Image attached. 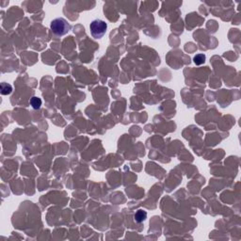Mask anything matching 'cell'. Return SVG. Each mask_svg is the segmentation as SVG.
<instances>
[{"label": "cell", "instance_id": "obj_1", "mask_svg": "<svg viewBox=\"0 0 241 241\" xmlns=\"http://www.w3.org/2000/svg\"><path fill=\"white\" fill-rule=\"evenodd\" d=\"M51 30L56 36H64L71 30V25L64 18L54 19L50 24Z\"/></svg>", "mask_w": 241, "mask_h": 241}, {"label": "cell", "instance_id": "obj_2", "mask_svg": "<svg viewBox=\"0 0 241 241\" xmlns=\"http://www.w3.org/2000/svg\"><path fill=\"white\" fill-rule=\"evenodd\" d=\"M106 28H107L106 23L100 20V19L93 20L90 25V30H91V33H92V35L94 39L102 38L106 34Z\"/></svg>", "mask_w": 241, "mask_h": 241}, {"label": "cell", "instance_id": "obj_3", "mask_svg": "<svg viewBox=\"0 0 241 241\" xmlns=\"http://www.w3.org/2000/svg\"><path fill=\"white\" fill-rule=\"evenodd\" d=\"M0 89H1V94L3 95H9L12 93V85L8 84V83H1V86H0Z\"/></svg>", "mask_w": 241, "mask_h": 241}, {"label": "cell", "instance_id": "obj_4", "mask_svg": "<svg viewBox=\"0 0 241 241\" xmlns=\"http://www.w3.org/2000/svg\"><path fill=\"white\" fill-rule=\"evenodd\" d=\"M29 103H30V106H31L34 109H39L40 107H41V106H42V100L40 99L39 97H36V96L32 97V98L30 99Z\"/></svg>", "mask_w": 241, "mask_h": 241}, {"label": "cell", "instance_id": "obj_5", "mask_svg": "<svg viewBox=\"0 0 241 241\" xmlns=\"http://www.w3.org/2000/svg\"><path fill=\"white\" fill-rule=\"evenodd\" d=\"M147 217V213L143 210H139L136 214H135V220L137 222H142Z\"/></svg>", "mask_w": 241, "mask_h": 241}, {"label": "cell", "instance_id": "obj_6", "mask_svg": "<svg viewBox=\"0 0 241 241\" xmlns=\"http://www.w3.org/2000/svg\"><path fill=\"white\" fill-rule=\"evenodd\" d=\"M193 61L196 65H202L206 61V55L204 54H198L194 57Z\"/></svg>", "mask_w": 241, "mask_h": 241}]
</instances>
